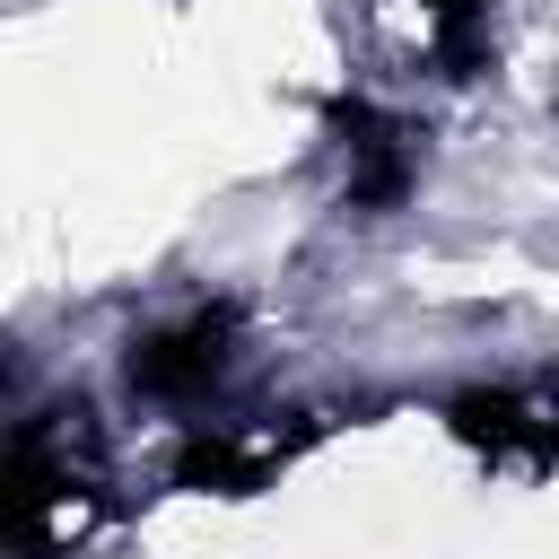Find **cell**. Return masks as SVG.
<instances>
[{
  "instance_id": "1",
  "label": "cell",
  "mask_w": 559,
  "mask_h": 559,
  "mask_svg": "<svg viewBox=\"0 0 559 559\" xmlns=\"http://www.w3.org/2000/svg\"><path fill=\"white\" fill-rule=\"evenodd\" d=\"M114 515V472L79 402L17 419L9 445V559H79Z\"/></svg>"
},
{
  "instance_id": "2",
  "label": "cell",
  "mask_w": 559,
  "mask_h": 559,
  "mask_svg": "<svg viewBox=\"0 0 559 559\" xmlns=\"http://www.w3.org/2000/svg\"><path fill=\"white\" fill-rule=\"evenodd\" d=\"M236 367H245V314H236L227 297H201V306L157 314V323L131 341V358H122L131 393L157 402V411H175V419H210V411H227Z\"/></svg>"
},
{
  "instance_id": "4",
  "label": "cell",
  "mask_w": 559,
  "mask_h": 559,
  "mask_svg": "<svg viewBox=\"0 0 559 559\" xmlns=\"http://www.w3.org/2000/svg\"><path fill=\"white\" fill-rule=\"evenodd\" d=\"M445 428H454L480 463H498V472H550V463H559V376L454 393V402H445Z\"/></svg>"
},
{
  "instance_id": "5",
  "label": "cell",
  "mask_w": 559,
  "mask_h": 559,
  "mask_svg": "<svg viewBox=\"0 0 559 559\" xmlns=\"http://www.w3.org/2000/svg\"><path fill=\"white\" fill-rule=\"evenodd\" d=\"M332 175L349 210H393L419 183V131L384 105H341L332 114Z\"/></svg>"
},
{
  "instance_id": "3",
  "label": "cell",
  "mask_w": 559,
  "mask_h": 559,
  "mask_svg": "<svg viewBox=\"0 0 559 559\" xmlns=\"http://www.w3.org/2000/svg\"><path fill=\"white\" fill-rule=\"evenodd\" d=\"M323 428H332V419L306 411V402H288V411H271V402H262V411H210V419H192L175 472H183V489H227V498H245V489L280 480Z\"/></svg>"
},
{
  "instance_id": "6",
  "label": "cell",
  "mask_w": 559,
  "mask_h": 559,
  "mask_svg": "<svg viewBox=\"0 0 559 559\" xmlns=\"http://www.w3.org/2000/svg\"><path fill=\"white\" fill-rule=\"evenodd\" d=\"M376 26L411 70L463 79L489 44V0H376Z\"/></svg>"
}]
</instances>
